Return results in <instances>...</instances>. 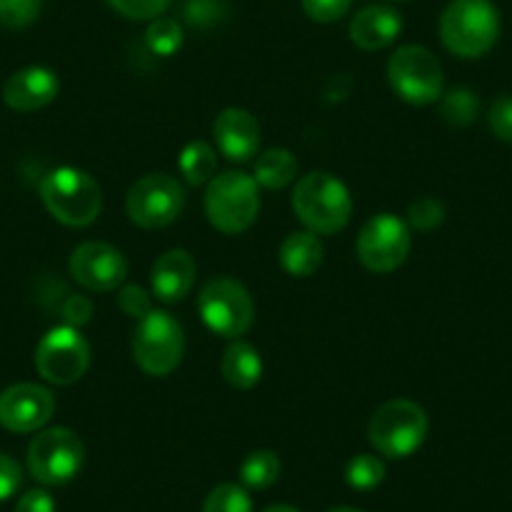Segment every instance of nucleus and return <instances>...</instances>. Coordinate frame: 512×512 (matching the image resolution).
I'll list each match as a JSON object with an SVG mask.
<instances>
[{
	"instance_id": "0eeeda50",
	"label": "nucleus",
	"mask_w": 512,
	"mask_h": 512,
	"mask_svg": "<svg viewBox=\"0 0 512 512\" xmlns=\"http://www.w3.org/2000/svg\"><path fill=\"white\" fill-rule=\"evenodd\" d=\"M86 447L68 427H48L28 445V472L46 487L68 485L81 472Z\"/></svg>"
},
{
	"instance_id": "a878e982",
	"label": "nucleus",
	"mask_w": 512,
	"mask_h": 512,
	"mask_svg": "<svg viewBox=\"0 0 512 512\" xmlns=\"http://www.w3.org/2000/svg\"><path fill=\"white\" fill-rule=\"evenodd\" d=\"M146 43H149L151 53H156V56H174L181 43H184V31L171 18H156V21H151L149 31H146Z\"/></svg>"
},
{
	"instance_id": "6ab92c4d",
	"label": "nucleus",
	"mask_w": 512,
	"mask_h": 512,
	"mask_svg": "<svg viewBox=\"0 0 512 512\" xmlns=\"http://www.w3.org/2000/svg\"><path fill=\"white\" fill-rule=\"evenodd\" d=\"M324 259V246L312 231H294L279 246V262L292 277H312Z\"/></svg>"
},
{
	"instance_id": "dca6fc26",
	"label": "nucleus",
	"mask_w": 512,
	"mask_h": 512,
	"mask_svg": "<svg viewBox=\"0 0 512 512\" xmlns=\"http://www.w3.org/2000/svg\"><path fill=\"white\" fill-rule=\"evenodd\" d=\"M61 91V81L46 66H28L13 73L3 86V101L8 108L21 113L41 111L48 103L56 101Z\"/></svg>"
},
{
	"instance_id": "bb28decb",
	"label": "nucleus",
	"mask_w": 512,
	"mask_h": 512,
	"mask_svg": "<svg viewBox=\"0 0 512 512\" xmlns=\"http://www.w3.org/2000/svg\"><path fill=\"white\" fill-rule=\"evenodd\" d=\"M204 512H251V497L241 485L224 482L209 492Z\"/></svg>"
},
{
	"instance_id": "c756f323",
	"label": "nucleus",
	"mask_w": 512,
	"mask_h": 512,
	"mask_svg": "<svg viewBox=\"0 0 512 512\" xmlns=\"http://www.w3.org/2000/svg\"><path fill=\"white\" fill-rule=\"evenodd\" d=\"M106 3L131 21H156L171 6V0H106Z\"/></svg>"
},
{
	"instance_id": "f257e3e1",
	"label": "nucleus",
	"mask_w": 512,
	"mask_h": 512,
	"mask_svg": "<svg viewBox=\"0 0 512 512\" xmlns=\"http://www.w3.org/2000/svg\"><path fill=\"white\" fill-rule=\"evenodd\" d=\"M292 206L299 221L312 234H337L349 224L352 216V196L349 189L332 174L314 171L302 176L294 186Z\"/></svg>"
},
{
	"instance_id": "f704fd0d",
	"label": "nucleus",
	"mask_w": 512,
	"mask_h": 512,
	"mask_svg": "<svg viewBox=\"0 0 512 512\" xmlns=\"http://www.w3.org/2000/svg\"><path fill=\"white\" fill-rule=\"evenodd\" d=\"M23 482V470L11 455H3L0 452V502L8 500L18 492Z\"/></svg>"
},
{
	"instance_id": "412c9836",
	"label": "nucleus",
	"mask_w": 512,
	"mask_h": 512,
	"mask_svg": "<svg viewBox=\"0 0 512 512\" xmlns=\"http://www.w3.org/2000/svg\"><path fill=\"white\" fill-rule=\"evenodd\" d=\"M297 156L287 149H269L256 159L254 181L269 191H279L297 179Z\"/></svg>"
},
{
	"instance_id": "c9c22d12",
	"label": "nucleus",
	"mask_w": 512,
	"mask_h": 512,
	"mask_svg": "<svg viewBox=\"0 0 512 512\" xmlns=\"http://www.w3.org/2000/svg\"><path fill=\"white\" fill-rule=\"evenodd\" d=\"M16 512H56V502H53L51 492L36 487V490H28L26 495L18 500Z\"/></svg>"
},
{
	"instance_id": "a211bd4d",
	"label": "nucleus",
	"mask_w": 512,
	"mask_h": 512,
	"mask_svg": "<svg viewBox=\"0 0 512 512\" xmlns=\"http://www.w3.org/2000/svg\"><path fill=\"white\" fill-rule=\"evenodd\" d=\"M402 33V16L390 6H367L349 23V38L362 51H382Z\"/></svg>"
},
{
	"instance_id": "6e6552de",
	"label": "nucleus",
	"mask_w": 512,
	"mask_h": 512,
	"mask_svg": "<svg viewBox=\"0 0 512 512\" xmlns=\"http://www.w3.org/2000/svg\"><path fill=\"white\" fill-rule=\"evenodd\" d=\"M390 86L402 101L412 106H430L442 98L445 76L435 53L425 46H402L387 63Z\"/></svg>"
},
{
	"instance_id": "f03ea898",
	"label": "nucleus",
	"mask_w": 512,
	"mask_h": 512,
	"mask_svg": "<svg viewBox=\"0 0 512 512\" xmlns=\"http://www.w3.org/2000/svg\"><path fill=\"white\" fill-rule=\"evenodd\" d=\"M440 38L455 56H485L500 38V13L490 0H452L440 18Z\"/></svg>"
},
{
	"instance_id": "2f4dec72",
	"label": "nucleus",
	"mask_w": 512,
	"mask_h": 512,
	"mask_svg": "<svg viewBox=\"0 0 512 512\" xmlns=\"http://www.w3.org/2000/svg\"><path fill=\"white\" fill-rule=\"evenodd\" d=\"M487 121L497 139L512 144V96H497L490 106Z\"/></svg>"
},
{
	"instance_id": "4be33fe9",
	"label": "nucleus",
	"mask_w": 512,
	"mask_h": 512,
	"mask_svg": "<svg viewBox=\"0 0 512 512\" xmlns=\"http://www.w3.org/2000/svg\"><path fill=\"white\" fill-rule=\"evenodd\" d=\"M279 472H282V465H279L277 452L256 450L241 462V485L249 490H267L279 480Z\"/></svg>"
},
{
	"instance_id": "7ed1b4c3",
	"label": "nucleus",
	"mask_w": 512,
	"mask_h": 512,
	"mask_svg": "<svg viewBox=\"0 0 512 512\" xmlns=\"http://www.w3.org/2000/svg\"><path fill=\"white\" fill-rule=\"evenodd\" d=\"M41 199L53 219L73 229L91 226L103 209L101 186L91 174L76 166L51 171L41 181Z\"/></svg>"
},
{
	"instance_id": "72a5a7b5",
	"label": "nucleus",
	"mask_w": 512,
	"mask_h": 512,
	"mask_svg": "<svg viewBox=\"0 0 512 512\" xmlns=\"http://www.w3.org/2000/svg\"><path fill=\"white\" fill-rule=\"evenodd\" d=\"M118 307L123 309V312L128 314V317H134V319H144L146 314L151 312V297L146 289L141 287H123L121 292H118Z\"/></svg>"
},
{
	"instance_id": "f8f14e48",
	"label": "nucleus",
	"mask_w": 512,
	"mask_h": 512,
	"mask_svg": "<svg viewBox=\"0 0 512 512\" xmlns=\"http://www.w3.org/2000/svg\"><path fill=\"white\" fill-rule=\"evenodd\" d=\"M91 364V349L76 327H53L36 347V369L46 382L68 387L76 384Z\"/></svg>"
},
{
	"instance_id": "f3484780",
	"label": "nucleus",
	"mask_w": 512,
	"mask_h": 512,
	"mask_svg": "<svg viewBox=\"0 0 512 512\" xmlns=\"http://www.w3.org/2000/svg\"><path fill=\"white\" fill-rule=\"evenodd\" d=\"M196 282V262L186 249H171L161 254L151 267V289L164 304H176L189 297Z\"/></svg>"
},
{
	"instance_id": "39448f33",
	"label": "nucleus",
	"mask_w": 512,
	"mask_h": 512,
	"mask_svg": "<svg viewBox=\"0 0 512 512\" xmlns=\"http://www.w3.org/2000/svg\"><path fill=\"white\" fill-rule=\"evenodd\" d=\"M204 211L221 234H241L259 216V184L241 171L214 176L206 186Z\"/></svg>"
},
{
	"instance_id": "e433bc0d",
	"label": "nucleus",
	"mask_w": 512,
	"mask_h": 512,
	"mask_svg": "<svg viewBox=\"0 0 512 512\" xmlns=\"http://www.w3.org/2000/svg\"><path fill=\"white\" fill-rule=\"evenodd\" d=\"M264 512H302V510H297V507H292V505H272V507H267Z\"/></svg>"
},
{
	"instance_id": "c85d7f7f",
	"label": "nucleus",
	"mask_w": 512,
	"mask_h": 512,
	"mask_svg": "<svg viewBox=\"0 0 512 512\" xmlns=\"http://www.w3.org/2000/svg\"><path fill=\"white\" fill-rule=\"evenodd\" d=\"M43 0H0V26L21 31L41 16Z\"/></svg>"
},
{
	"instance_id": "9d476101",
	"label": "nucleus",
	"mask_w": 512,
	"mask_h": 512,
	"mask_svg": "<svg viewBox=\"0 0 512 512\" xmlns=\"http://www.w3.org/2000/svg\"><path fill=\"white\" fill-rule=\"evenodd\" d=\"M184 204L181 181L169 174H149L128 189L126 214L141 229H164L179 219Z\"/></svg>"
},
{
	"instance_id": "393cba45",
	"label": "nucleus",
	"mask_w": 512,
	"mask_h": 512,
	"mask_svg": "<svg viewBox=\"0 0 512 512\" xmlns=\"http://www.w3.org/2000/svg\"><path fill=\"white\" fill-rule=\"evenodd\" d=\"M480 111V101L470 88H452L447 96H442V116L452 126H470Z\"/></svg>"
},
{
	"instance_id": "ddd939ff",
	"label": "nucleus",
	"mask_w": 512,
	"mask_h": 512,
	"mask_svg": "<svg viewBox=\"0 0 512 512\" xmlns=\"http://www.w3.org/2000/svg\"><path fill=\"white\" fill-rule=\"evenodd\" d=\"M71 277L88 292H113L126 282L128 264L116 246L106 241H86L71 254Z\"/></svg>"
},
{
	"instance_id": "473e14b6",
	"label": "nucleus",
	"mask_w": 512,
	"mask_h": 512,
	"mask_svg": "<svg viewBox=\"0 0 512 512\" xmlns=\"http://www.w3.org/2000/svg\"><path fill=\"white\" fill-rule=\"evenodd\" d=\"M304 13L317 23H334L349 11L352 0H302Z\"/></svg>"
},
{
	"instance_id": "4c0bfd02",
	"label": "nucleus",
	"mask_w": 512,
	"mask_h": 512,
	"mask_svg": "<svg viewBox=\"0 0 512 512\" xmlns=\"http://www.w3.org/2000/svg\"><path fill=\"white\" fill-rule=\"evenodd\" d=\"M329 512H362V510H357V507H332Z\"/></svg>"
},
{
	"instance_id": "20e7f679",
	"label": "nucleus",
	"mask_w": 512,
	"mask_h": 512,
	"mask_svg": "<svg viewBox=\"0 0 512 512\" xmlns=\"http://www.w3.org/2000/svg\"><path fill=\"white\" fill-rule=\"evenodd\" d=\"M369 442L374 450L392 460L410 457L422 447L430 432L425 407L412 400H390L374 410L369 420Z\"/></svg>"
},
{
	"instance_id": "9b49d317",
	"label": "nucleus",
	"mask_w": 512,
	"mask_h": 512,
	"mask_svg": "<svg viewBox=\"0 0 512 512\" xmlns=\"http://www.w3.org/2000/svg\"><path fill=\"white\" fill-rule=\"evenodd\" d=\"M412 249L410 226L395 214H377L357 236L359 262L374 274H390L407 262Z\"/></svg>"
},
{
	"instance_id": "5701e85b",
	"label": "nucleus",
	"mask_w": 512,
	"mask_h": 512,
	"mask_svg": "<svg viewBox=\"0 0 512 512\" xmlns=\"http://www.w3.org/2000/svg\"><path fill=\"white\" fill-rule=\"evenodd\" d=\"M179 169L191 186L209 184L216 176V151L204 141H194L181 151Z\"/></svg>"
},
{
	"instance_id": "4468645a",
	"label": "nucleus",
	"mask_w": 512,
	"mask_h": 512,
	"mask_svg": "<svg viewBox=\"0 0 512 512\" xmlns=\"http://www.w3.org/2000/svg\"><path fill=\"white\" fill-rule=\"evenodd\" d=\"M56 412V400L43 384L18 382L0 392V427L8 432H36L48 425Z\"/></svg>"
},
{
	"instance_id": "423d86ee",
	"label": "nucleus",
	"mask_w": 512,
	"mask_h": 512,
	"mask_svg": "<svg viewBox=\"0 0 512 512\" xmlns=\"http://www.w3.org/2000/svg\"><path fill=\"white\" fill-rule=\"evenodd\" d=\"M184 349V327L169 312L151 309L136 324L131 354H134V362L151 377H166V374L174 372L184 359Z\"/></svg>"
},
{
	"instance_id": "1a4fd4ad",
	"label": "nucleus",
	"mask_w": 512,
	"mask_h": 512,
	"mask_svg": "<svg viewBox=\"0 0 512 512\" xmlns=\"http://www.w3.org/2000/svg\"><path fill=\"white\" fill-rule=\"evenodd\" d=\"M199 314L214 334L239 339L254 322V299L236 279L216 277L201 287Z\"/></svg>"
},
{
	"instance_id": "2eb2a0df",
	"label": "nucleus",
	"mask_w": 512,
	"mask_h": 512,
	"mask_svg": "<svg viewBox=\"0 0 512 512\" xmlns=\"http://www.w3.org/2000/svg\"><path fill=\"white\" fill-rule=\"evenodd\" d=\"M214 141L229 161H251L262 144L259 121L244 108H224L214 121Z\"/></svg>"
},
{
	"instance_id": "b1692460",
	"label": "nucleus",
	"mask_w": 512,
	"mask_h": 512,
	"mask_svg": "<svg viewBox=\"0 0 512 512\" xmlns=\"http://www.w3.org/2000/svg\"><path fill=\"white\" fill-rule=\"evenodd\" d=\"M384 462L374 455H357L347 462L344 480L352 490H374L384 480Z\"/></svg>"
},
{
	"instance_id": "aec40b11",
	"label": "nucleus",
	"mask_w": 512,
	"mask_h": 512,
	"mask_svg": "<svg viewBox=\"0 0 512 512\" xmlns=\"http://www.w3.org/2000/svg\"><path fill=\"white\" fill-rule=\"evenodd\" d=\"M262 372V357L251 344L234 339L226 347L224 357H221V374L234 390H254L259 379H262Z\"/></svg>"
},
{
	"instance_id": "7c9ffc66",
	"label": "nucleus",
	"mask_w": 512,
	"mask_h": 512,
	"mask_svg": "<svg viewBox=\"0 0 512 512\" xmlns=\"http://www.w3.org/2000/svg\"><path fill=\"white\" fill-rule=\"evenodd\" d=\"M445 221V206L442 201L432 199V196H422L415 204H410V224L417 231H432Z\"/></svg>"
},
{
	"instance_id": "cd10ccee",
	"label": "nucleus",
	"mask_w": 512,
	"mask_h": 512,
	"mask_svg": "<svg viewBox=\"0 0 512 512\" xmlns=\"http://www.w3.org/2000/svg\"><path fill=\"white\" fill-rule=\"evenodd\" d=\"M226 16V0H186L184 6V21L194 28H214L224 23Z\"/></svg>"
}]
</instances>
